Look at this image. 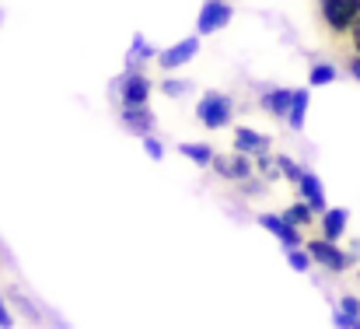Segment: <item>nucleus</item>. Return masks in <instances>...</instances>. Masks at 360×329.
<instances>
[{"mask_svg": "<svg viewBox=\"0 0 360 329\" xmlns=\"http://www.w3.org/2000/svg\"><path fill=\"white\" fill-rule=\"evenodd\" d=\"M235 116V99L224 95V92H207L196 106V119L207 126V130H224Z\"/></svg>", "mask_w": 360, "mask_h": 329, "instance_id": "obj_1", "label": "nucleus"}, {"mask_svg": "<svg viewBox=\"0 0 360 329\" xmlns=\"http://www.w3.org/2000/svg\"><path fill=\"white\" fill-rule=\"evenodd\" d=\"M319 11H322V21L329 25V32L343 35L360 18V0H319Z\"/></svg>", "mask_w": 360, "mask_h": 329, "instance_id": "obj_2", "label": "nucleus"}, {"mask_svg": "<svg viewBox=\"0 0 360 329\" xmlns=\"http://www.w3.org/2000/svg\"><path fill=\"white\" fill-rule=\"evenodd\" d=\"M231 18H235V7L228 0H203V7L196 14V32L200 35H214L224 25H231Z\"/></svg>", "mask_w": 360, "mask_h": 329, "instance_id": "obj_3", "label": "nucleus"}, {"mask_svg": "<svg viewBox=\"0 0 360 329\" xmlns=\"http://www.w3.org/2000/svg\"><path fill=\"white\" fill-rule=\"evenodd\" d=\"M308 252H311V259H315L319 266H326L329 273H343V270L354 263V256L343 252V249H336L333 238H315V242H308Z\"/></svg>", "mask_w": 360, "mask_h": 329, "instance_id": "obj_4", "label": "nucleus"}, {"mask_svg": "<svg viewBox=\"0 0 360 329\" xmlns=\"http://www.w3.org/2000/svg\"><path fill=\"white\" fill-rule=\"evenodd\" d=\"M150 99V77L143 70H126L120 77V102L122 106H147Z\"/></svg>", "mask_w": 360, "mask_h": 329, "instance_id": "obj_5", "label": "nucleus"}, {"mask_svg": "<svg viewBox=\"0 0 360 329\" xmlns=\"http://www.w3.org/2000/svg\"><path fill=\"white\" fill-rule=\"evenodd\" d=\"M259 228H266L283 249L301 245V228L287 218V214H259Z\"/></svg>", "mask_w": 360, "mask_h": 329, "instance_id": "obj_6", "label": "nucleus"}, {"mask_svg": "<svg viewBox=\"0 0 360 329\" xmlns=\"http://www.w3.org/2000/svg\"><path fill=\"white\" fill-rule=\"evenodd\" d=\"M252 158L245 154V151H235V154H217L214 158V172L221 175V179H231V182H245V179H252Z\"/></svg>", "mask_w": 360, "mask_h": 329, "instance_id": "obj_7", "label": "nucleus"}, {"mask_svg": "<svg viewBox=\"0 0 360 329\" xmlns=\"http://www.w3.org/2000/svg\"><path fill=\"white\" fill-rule=\"evenodd\" d=\"M196 53H200V39H196V35H189V39H182V42H175V46L161 49V53H158V63H161L165 70H179V67H186Z\"/></svg>", "mask_w": 360, "mask_h": 329, "instance_id": "obj_8", "label": "nucleus"}, {"mask_svg": "<svg viewBox=\"0 0 360 329\" xmlns=\"http://www.w3.org/2000/svg\"><path fill=\"white\" fill-rule=\"evenodd\" d=\"M120 123L129 130V133H136V137H147V133H154V112L147 109V106H122L120 112Z\"/></svg>", "mask_w": 360, "mask_h": 329, "instance_id": "obj_9", "label": "nucleus"}, {"mask_svg": "<svg viewBox=\"0 0 360 329\" xmlns=\"http://www.w3.org/2000/svg\"><path fill=\"white\" fill-rule=\"evenodd\" d=\"M297 190H301V200H308V204L315 207L319 218L329 211V207H326V186H322V179H319L315 172H304L301 182H297Z\"/></svg>", "mask_w": 360, "mask_h": 329, "instance_id": "obj_10", "label": "nucleus"}, {"mask_svg": "<svg viewBox=\"0 0 360 329\" xmlns=\"http://www.w3.org/2000/svg\"><path fill=\"white\" fill-rule=\"evenodd\" d=\"M290 102H294V92H290V88H269V92H262V99H259V106L269 112V116H276V119H287Z\"/></svg>", "mask_w": 360, "mask_h": 329, "instance_id": "obj_11", "label": "nucleus"}, {"mask_svg": "<svg viewBox=\"0 0 360 329\" xmlns=\"http://www.w3.org/2000/svg\"><path fill=\"white\" fill-rule=\"evenodd\" d=\"M347 221H350V211L347 207H329L326 214H322V238H333V242H340L343 238V231H347Z\"/></svg>", "mask_w": 360, "mask_h": 329, "instance_id": "obj_12", "label": "nucleus"}, {"mask_svg": "<svg viewBox=\"0 0 360 329\" xmlns=\"http://www.w3.org/2000/svg\"><path fill=\"white\" fill-rule=\"evenodd\" d=\"M235 147L255 158V154H266V151H269V137H266V133H259V130L241 126L238 133H235Z\"/></svg>", "mask_w": 360, "mask_h": 329, "instance_id": "obj_13", "label": "nucleus"}, {"mask_svg": "<svg viewBox=\"0 0 360 329\" xmlns=\"http://www.w3.org/2000/svg\"><path fill=\"white\" fill-rule=\"evenodd\" d=\"M333 323L336 326H360V298H354V294L340 298V305L333 312Z\"/></svg>", "mask_w": 360, "mask_h": 329, "instance_id": "obj_14", "label": "nucleus"}, {"mask_svg": "<svg viewBox=\"0 0 360 329\" xmlns=\"http://www.w3.org/2000/svg\"><path fill=\"white\" fill-rule=\"evenodd\" d=\"M150 56H154V46H150V42H147V39H143V35L136 32V35H133V42H129L126 70H140V67H143V63H147Z\"/></svg>", "mask_w": 360, "mask_h": 329, "instance_id": "obj_15", "label": "nucleus"}, {"mask_svg": "<svg viewBox=\"0 0 360 329\" xmlns=\"http://www.w3.org/2000/svg\"><path fill=\"white\" fill-rule=\"evenodd\" d=\"M304 119H308V88H294V102L287 112V126L290 130H304Z\"/></svg>", "mask_w": 360, "mask_h": 329, "instance_id": "obj_16", "label": "nucleus"}, {"mask_svg": "<svg viewBox=\"0 0 360 329\" xmlns=\"http://www.w3.org/2000/svg\"><path fill=\"white\" fill-rule=\"evenodd\" d=\"M179 154L189 158L193 165H214V158H217L207 144H179Z\"/></svg>", "mask_w": 360, "mask_h": 329, "instance_id": "obj_17", "label": "nucleus"}, {"mask_svg": "<svg viewBox=\"0 0 360 329\" xmlns=\"http://www.w3.org/2000/svg\"><path fill=\"white\" fill-rule=\"evenodd\" d=\"M283 214H287V218L294 221L297 228H304V224H311V221H315V207H311L308 200H301V204H294V207H287Z\"/></svg>", "mask_w": 360, "mask_h": 329, "instance_id": "obj_18", "label": "nucleus"}, {"mask_svg": "<svg viewBox=\"0 0 360 329\" xmlns=\"http://www.w3.org/2000/svg\"><path fill=\"white\" fill-rule=\"evenodd\" d=\"M308 81H311L315 88H326V85L336 81V67H333V63H315L311 74H308Z\"/></svg>", "mask_w": 360, "mask_h": 329, "instance_id": "obj_19", "label": "nucleus"}, {"mask_svg": "<svg viewBox=\"0 0 360 329\" xmlns=\"http://www.w3.org/2000/svg\"><path fill=\"white\" fill-rule=\"evenodd\" d=\"M161 92H165L168 99H182V95L193 92V81H186V77H168V81L161 85Z\"/></svg>", "mask_w": 360, "mask_h": 329, "instance_id": "obj_20", "label": "nucleus"}, {"mask_svg": "<svg viewBox=\"0 0 360 329\" xmlns=\"http://www.w3.org/2000/svg\"><path fill=\"white\" fill-rule=\"evenodd\" d=\"M287 252V263L297 270V273H308V266H311V252H304L301 245H294V249H283Z\"/></svg>", "mask_w": 360, "mask_h": 329, "instance_id": "obj_21", "label": "nucleus"}, {"mask_svg": "<svg viewBox=\"0 0 360 329\" xmlns=\"http://www.w3.org/2000/svg\"><path fill=\"white\" fill-rule=\"evenodd\" d=\"M276 165H280V172H283V175H287L290 182H301L304 168H301V165H297L294 158H287V154H283V158H276Z\"/></svg>", "mask_w": 360, "mask_h": 329, "instance_id": "obj_22", "label": "nucleus"}, {"mask_svg": "<svg viewBox=\"0 0 360 329\" xmlns=\"http://www.w3.org/2000/svg\"><path fill=\"white\" fill-rule=\"evenodd\" d=\"M143 151H147V158H154V161H161V158H165V144H161L158 137H150V133L143 137Z\"/></svg>", "mask_w": 360, "mask_h": 329, "instance_id": "obj_23", "label": "nucleus"}, {"mask_svg": "<svg viewBox=\"0 0 360 329\" xmlns=\"http://www.w3.org/2000/svg\"><path fill=\"white\" fill-rule=\"evenodd\" d=\"M7 298H11V302H18V305H21V309H25V319H28V323H35V319H39V316H35V312H32V305H28V302H25V298H21V294H18V291H14V287H11V291H7Z\"/></svg>", "mask_w": 360, "mask_h": 329, "instance_id": "obj_24", "label": "nucleus"}, {"mask_svg": "<svg viewBox=\"0 0 360 329\" xmlns=\"http://www.w3.org/2000/svg\"><path fill=\"white\" fill-rule=\"evenodd\" d=\"M14 323V316H11V309H7V298L0 294V326H11Z\"/></svg>", "mask_w": 360, "mask_h": 329, "instance_id": "obj_25", "label": "nucleus"}, {"mask_svg": "<svg viewBox=\"0 0 360 329\" xmlns=\"http://www.w3.org/2000/svg\"><path fill=\"white\" fill-rule=\"evenodd\" d=\"M255 165H259L262 172H273V161H269L266 154H255Z\"/></svg>", "mask_w": 360, "mask_h": 329, "instance_id": "obj_26", "label": "nucleus"}, {"mask_svg": "<svg viewBox=\"0 0 360 329\" xmlns=\"http://www.w3.org/2000/svg\"><path fill=\"white\" fill-rule=\"evenodd\" d=\"M350 39H354V49L360 53V18L354 21V28H350Z\"/></svg>", "mask_w": 360, "mask_h": 329, "instance_id": "obj_27", "label": "nucleus"}, {"mask_svg": "<svg viewBox=\"0 0 360 329\" xmlns=\"http://www.w3.org/2000/svg\"><path fill=\"white\" fill-rule=\"evenodd\" d=\"M350 74H354V77H357V81H360V53H357V56H354V60H350Z\"/></svg>", "mask_w": 360, "mask_h": 329, "instance_id": "obj_28", "label": "nucleus"}, {"mask_svg": "<svg viewBox=\"0 0 360 329\" xmlns=\"http://www.w3.org/2000/svg\"><path fill=\"white\" fill-rule=\"evenodd\" d=\"M0 25H4V7H0Z\"/></svg>", "mask_w": 360, "mask_h": 329, "instance_id": "obj_29", "label": "nucleus"}]
</instances>
